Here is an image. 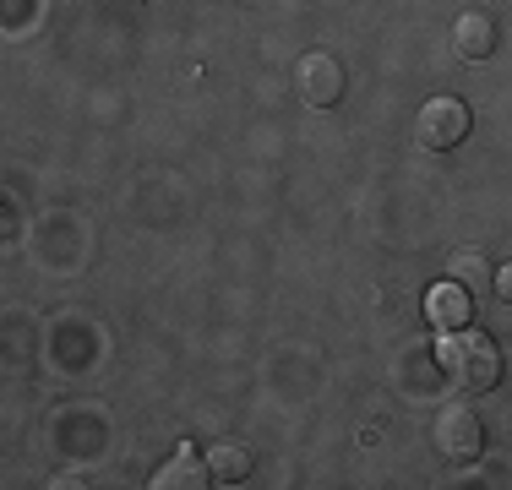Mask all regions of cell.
Listing matches in <instances>:
<instances>
[{"label":"cell","mask_w":512,"mask_h":490,"mask_svg":"<svg viewBox=\"0 0 512 490\" xmlns=\"http://www.w3.org/2000/svg\"><path fill=\"white\" fill-rule=\"evenodd\" d=\"M207 469H213V485H240V480H251V452L235 447V441H218L207 452Z\"/></svg>","instance_id":"obj_8"},{"label":"cell","mask_w":512,"mask_h":490,"mask_svg":"<svg viewBox=\"0 0 512 490\" xmlns=\"http://www.w3.org/2000/svg\"><path fill=\"white\" fill-rule=\"evenodd\" d=\"M414 131H420L425 147L447 153V147H458L469 137V104H458V98H431V104L420 109V120H414Z\"/></svg>","instance_id":"obj_3"},{"label":"cell","mask_w":512,"mask_h":490,"mask_svg":"<svg viewBox=\"0 0 512 490\" xmlns=\"http://www.w3.org/2000/svg\"><path fill=\"white\" fill-rule=\"evenodd\" d=\"M295 88H300V98H306V104L333 109L338 98H344V66H338V55H327V49H311V55H300Z\"/></svg>","instance_id":"obj_2"},{"label":"cell","mask_w":512,"mask_h":490,"mask_svg":"<svg viewBox=\"0 0 512 490\" xmlns=\"http://www.w3.org/2000/svg\"><path fill=\"white\" fill-rule=\"evenodd\" d=\"M496 294H502V300L512 305V262L502 267V273H496Z\"/></svg>","instance_id":"obj_10"},{"label":"cell","mask_w":512,"mask_h":490,"mask_svg":"<svg viewBox=\"0 0 512 490\" xmlns=\"http://www.w3.org/2000/svg\"><path fill=\"white\" fill-rule=\"evenodd\" d=\"M453 284H463V289H485V284H496L491 278V267H485V256H474V251H458L453 256Z\"/></svg>","instance_id":"obj_9"},{"label":"cell","mask_w":512,"mask_h":490,"mask_svg":"<svg viewBox=\"0 0 512 490\" xmlns=\"http://www.w3.org/2000/svg\"><path fill=\"white\" fill-rule=\"evenodd\" d=\"M436 447H442L453 463L480 458V447H485V425L469 414V403H453V409L436 414Z\"/></svg>","instance_id":"obj_4"},{"label":"cell","mask_w":512,"mask_h":490,"mask_svg":"<svg viewBox=\"0 0 512 490\" xmlns=\"http://www.w3.org/2000/svg\"><path fill=\"white\" fill-rule=\"evenodd\" d=\"M425 311H431V322H436V327H447V333H453V327H469V316H474V294L447 278L442 289H431Z\"/></svg>","instance_id":"obj_5"},{"label":"cell","mask_w":512,"mask_h":490,"mask_svg":"<svg viewBox=\"0 0 512 490\" xmlns=\"http://www.w3.org/2000/svg\"><path fill=\"white\" fill-rule=\"evenodd\" d=\"M453 44H458L463 60H485L496 49V22L485 17V11H463L453 22Z\"/></svg>","instance_id":"obj_6"},{"label":"cell","mask_w":512,"mask_h":490,"mask_svg":"<svg viewBox=\"0 0 512 490\" xmlns=\"http://www.w3.org/2000/svg\"><path fill=\"white\" fill-rule=\"evenodd\" d=\"M436 354H442V371L453 376L458 392H491L502 382V349H496V338H485L480 327H453Z\"/></svg>","instance_id":"obj_1"},{"label":"cell","mask_w":512,"mask_h":490,"mask_svg":"<svg viewBox=\"0 0 512 490\" xmlns=\"http://www.w3.org/2000/svg\"><path fill=\"white\" fill-rule=\"evenodd\" d=\"M213 480V469H207L202 458H191V452H180V458H169V463H158V474H153V485L158 490H197Z\"/></svg>","instance_id":"obj_7"}]
</instances>
